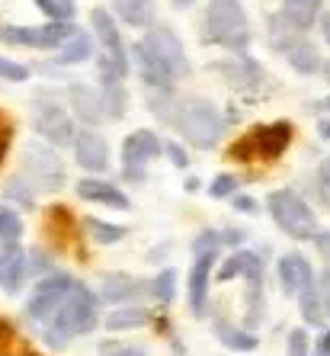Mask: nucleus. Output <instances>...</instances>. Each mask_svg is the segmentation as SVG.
Instances as JSON below:
<instances>
[{
	"mask_svg": "<svg viewBox=\"0 0 330 356\" xmlns=\"http://www.w3.org/2000/svg\"><path fill=\"white\" fill-rule=\"evenodd\" d=\"M148 106L164 125H170L180 138L196 151H212L224 135V116L206 97H174V93H151Z\"/></svg>",
	"mask_w": 330,
	"mask_h": 356,
	"instance_id": "f257e3e1",
	"label": "nucleus"
},
{
	"mask_svg": "<svg viewBox=\"0 0 330 356\" xmlns=\"http://www.w3.org/2000/svg\"><path fill=\"white\" fill-rule=\"evenodd\" d=\"M97 324H99V296L90 286L74 280V286L58 305V312L42 324V340L51 350H65L74 337L93 334Z\"/></svg>",
	"mask_w": 330,
	"mask_h": 356,
	"instance_id": "f03ea898",
	"label": "nucleus"
},
{
	"mask_svg": "<svg viewBox=\"0 0 330 356\" xmlns=\"http://www.w3.org/2000/svg\"><path fill=\"white\" fill-rule=\"evenodd\" d=\"M250 19L240 0H208L202 17V42L240 55L250 49Z\"/></svg>",
	"mask_w": 330,
	"mask_h": 356,
	"instance_id": "7ed1b4c3",
	"label": "nucleus"
},
{
	"mask_svg": "<svg viewBox=\"0 0 330 356\" xmlns=\"http://www.w3.org/2000/svg\"><path fill=\"white\" fill-rule=\"evenodd\" d=\"M90 26H93V35L99 39L103 51L97 58V74L99 83H122L132 71V61H129V49H125L122 35H119V23L116 17L109 13L106 7H93L90 10Z\"/></svg>",
	"mask_w": 330,
	"mask_h": 356,
	"instance_id": "20e7f679",
	"label": "nucleus"
},
{
	"mask_svg": "<svg viewBox=\"0 0 330 356\" xmlns=\"http://www.w3.org/2000/svg\"><path fill=\"white\" fill-rule=\"evenodd\" d=\"M244 280L247 292H244V318H247V331H254L256 324L263 321L266 312V298H263V276H266V264L256 250H234L231 257L222 264L218 280L231 282V280Z\"/></svg>",
	"mask_w": 330,
	"mask_h": 356,
	"instance_id": "39448f33",
	"label": "nucleus"
},
{
	"mask_svg": "<svg viewBox=\"0 0 330 356\" xmlns=\"http://www.w3.org/2000/svg\"><path fill=\"white\" fill-rule=\"evenodd\" d=\"M292 138H295V129H292V122H286V119L256 125V129H250L244 138H238L231 145V158L244 161V164H250V161L272 164V161H279L282 154L289 151Z\"/></svg>",
	"mask_w": 330,
	"mask_h": 356,
	"instance_id": "423d86ee",
	"label": "nucleus"
},
{
	"mask_svg": "<svg viewBox=\"0 0 330 356\" xmlns=\"http://www.w3.org/2000/svg\"><path fill=\"white\" fill-rule=\"evenodd\" d=\"M222 254V232L206 228L192 238V266H190V312L196 318L208 315V276Z\"/></svg>",
	"mask_w": 330,
	"mask_h": 356,
	"instance_id": "0eeeda50",
	"label": "nucleus"
},
{
	"mask_svg": "<svg viewBox=\"0 0 330 356\" xmlns=\"http://www.w3.org/2000/svg\"><path fill=\"white\" fill-rule=\"evenodd\" d=\"M266 209L279 232H286L292 241H311L317 234V216L295 190H272L266 196Z\"/></svg>",
	"mask_w": 330,
	"mask_h": 356,
	"instance_id": "6e6552de",
	"label": "nucleus"
},
{
	"mask_svg": "<svg viewBox=\"0 0 330 356\" xmlns=\"http://www.w3.org/2000/svg\"><path fill=\"white\" fill-rule=\"evenodd\" d=\"M77 33V26L71 19H51L49 26H13L0 23V42L13 45V49H61L71 35Z\"/></svg>",
	"mask_w": 330,
	"mask_h": 356,
	"instance_id": "1a4fd4ad",
	"label": "nucleus"
},
{
	"mask_svg": "<svg viewBox=\"0 0 330 356\" xmlns=\"http://www.w3.org/2000/svg\"><path fill=\"white\" fill-rule=\"evenodd\" d=\"M23 177L33 183L35 190H61L67 180V170H65V161L58 158V151L42 145V141H33L23 154Z\"/></svg>",
	"mask_w": 330,
	"mask_h": 356,
	"instance_id": "9d476101",
	"label": "nucleus"
},
{
	"mask_svg": "<svg viewBox=\"0 0 330 356\" xmlns=\"http://www.w3.org/2000/svg\"><path fill=\"white\" fill-rule=\"evenodd\" d=\"M164 154V145L151 129H135L122 141V180L125 183H145L148 180V164Z\"/></svg>",
	"mask_w": 330,
	"mask_h": 356,
	"instance_id": "9b49d317",
	"label": "nucleus"
},
{
	"mask_svg": "<svg viewBox=\"0 0 330 356\" xmlns=\"http://www.w3.org/2000/svg\"><path fill=\"white\" fill-rule=\"evenodd\" d=\"M141 45L154 55L160 65L167 67V74L174 77V81H180V77H186L190 74V58H186V49H183V42H180V35L170 29V26H160V23H154V26H148L145 29V35H141Z\"/></svg>",
	"mask_w": 330,
	"mask_h": 356,
	"instance_id": "f8f14e48",
	"label": "nucleus"
},
{
	"mask_svg": "<svg viewBox=\"0 0 330 356\" xmlns=\"http://www.w3.org/2000/svg\"><path fill=\"white\" fill-rule=\"evenodd\" d=\"M33 129L49 141L51 148H67L77 135L74 116L67 113V106H61V103H55V99H35Z\"/></svg>",
	"mask_w": 330,
	"mask_h": 356,
	"instance_id": "ddd939ff",
	"label": "nucleus"
},
{
	"mask_svg": "<svg viewBox=\"0 0 330 356\" xmlns=\"http://www.w3.org/2000/svg\"><path fill=\"white\" fill-rule=\"evenodd\" d=\"M71 286H74V280H71L67 273L42 276V280L35 282V289L29 292V298H26V318L42 327V324L58 312V305L65 302V296L71 292Z\"/></svg>",
	"mask_w": 330,
	"mask_h": 356,
	"instance_id": "4468645a",
	"label": "nucleus"
},
{
	"mask_svg": "<svg viewBox=\"0 0 330 356\" xmlns=\"http://www.w3.org/2000/svg\"><path fill=\"white\" fill-rule=\"evenodd\" d=\"M212 67L224 77V81L231 83L238 93H254V90H260V87H266V83H270L266 67L260 65L256 58H250L247 51H240V55L222 61V65H212Z\"/></svg>",
	"mask_w": 330,
	"mask_h": 356,
	"instance_id": "2eb2a0df",
	"label": "nucleus"
},
{
	"mask_svg": "<svg viewBox=\"0 0 330 356\" xmlns=\"http://www.w3.org/2000/svg\"><path fill=\"white\" fill-rule=\"evenodd\" d=\"M74 161L81 170H87V174H103V170H109V141L103 138V135L93 129V125H87V129H77L74 135Z\"/></svg>",
	"mask_w": 330,
	"mask_h": 356,
	"instance_id": "dca6fc26",
	"label": "nucleus"
},
{
	"mask_svg": "<svg viewBox=\"0 0 330 356\" xmlns=\"http://www.w3.org/2000/svg\"><path fill=\"white\" fill-rule=\"evenodd\" d=\"M276 273H279V282L286 296L298 298L308 286H314V266L305 254H298V250H289V254H282L279 264H276Z\"/></svg>",
	"mask_w": 330,
	"mask_h": 356,
	"instance_id": "f3484780",
	"label": "nucleus"
},
{
	"mask_svg": "<svg viewBox=\"0 0 330 356\" xmlns=\"http://www.w3.org/2000/svg\"><path fill=\"white\" fill-rule=\"evenodd\" d=\"M129 61H135V67H138V77L145 87H151V93H174V77L167 74V67L160 65V61L151 55L141 42H135L132 51H129Z\"/></svg>",
	"mask_w": 330,
	"mask_h": 356,
	"instance_id": "a211bd4d",
	"label": "nucleus"
},
{
	"mask_svg": "<svg viewBox=\"0 0 330 356\" xmlns=\"http://www.w3.org/2000/svg\"><path fill=\"white\" fill-rule=\"evenodd\" d=\"M77 196L87 199V202H97V206H109V209H129L132 202H129V196H125V190H119L116 183L109 180H99V177L87 174L81 183H77Z\"/></svg>",
	"mask_w": 330,
	"mask_h": 356,
	"instance_id": "6ab92c4d",
	"label": "nucleus"
},
{
	"mask_svg": "<svg viewBox=\"0 0 330 356\" xmlns=\"http://www.w3.org/2000/svg\"><path fill=\"white\" fill-rule=\"evenodd\" d=\"M279 55L289 61V67H292V71H298L302 77L317 74V71H321V61H324L321 51H317V45H314L305 33H298L295 39H292L289 45L279 51Z\"/></svg>",
	"mask_w": 330,
	"mask_h": 356,
	"instance_id": "aec40b11",
	"label": "nucleus"
},
{
	"mask_svg": "<svg viewBox=\"0 0 330 356\" xmlns=\"http://www.w3.org/2000/svg\"><path fill=\"white\" fill-rule=\"evenodd\" d=\"M67 106H71V116H77L81 122H87V125L103 122L99 90L87 87V83H71V87H67Z\"/></svg>",
	"mask_w": 330,
	"mask_h": 356,
	"instance_id": "412c9836",
	"label": "nucleus"
},
{
	"mask_svg": "<svg viewBox=\"0 0 330 356\" xmlns=\"http://www.w3.org/2000/svg\"><path fill=\"white\" fill-rule=\"evenodd\" d=\"M109 13L132 29H148L157 23V0H113Z\"/></svg>",
	"mask_w": 330,
	"mask_h": 356,
	"instance_id": "4be33fe9",
	"label": "nucleus"
},
{
	"mask_svg": "<svg viewBox=\"0 0 330 356\" xmlns=\"http://www.w3.org/2000/svg\"><path fill=\"white\" fill-rule=\"evenodd\" d=\"M145 296V282L135 280L129 273H109L99 286V298L103 302H113V305H129L132 298Z\"/></svg>",
	"mask_w": 330,
	"mask_h": 356,
	"instance_id": "5701e85b",
	"label": "nucleus"
},
{
	"mask_svg": "<svg viewBox=\"0 0 330 356\" xmlns=\"http://www.w3.org/2000/svg\"><path fill=\"white\" fill-rule=\"evenodd\" d=\"M321 13H324V0H282L279 7V17L298 33H308L311 26H317Z\"/></svg>",
	"mask_w": 330,
	"mask_h": 356,
	"instance_id": "b1692460",
	"label": "nucleus"
},
{
	"mask_svg": "<svg viewBox=\"0 0 330 356\" xmlns=\"http://www.w3.org/2000/svg\"><path fill=\"white\" fill-rule=\"evenodd\" d=\"M212 331H215V337L222 340V347L234 350V353H250V350H256V343H260L254 331H247V327H238V324L228 321L224 315H218L212 321Z\"/></svg>",
	"mask_w": 330,
	"mask_h": 356,
	"instance_id": "393cba45",
	"label": "nucleus"
},
{
	"mask_svg": "<svg viewBox=\"0 0 330 356\" xmlns=\"http://www.w3.org/2000/svg\"><path fill=\"white\" fill-rule=\"evenodd\" d=\"M99 109H103V122H119L129 113V90L122 83H99Z\"/></svg>",
	"mask_w": 330,
	"mask_h": 356,
	"instance_id": "a878e982",
	"label": "nucleus"
},
{
	"mask_svg": "<svg viewBox=\"0 0 330 356\" xmlns=\"http://www.w3.org/2000/svg\"><path fill=\"white\" fill-rule=\"evenodd\" d=\"M148 321H151V312L141 305H119L103 318L106 331H135V327H145Z\"/></svg>",
	"mask_w": 330,
	"mask_h": 356,
	"instance_id": "bb28decb",
	"label": "nucleus"
},
{
	"mask_svg": "<svg viewBox=\"0 0 330 356\" xmlns=\"http://www.w3.org/2000/svg\"><path fill=\"white\" fill-rule=\"evenodd\" d=\"M90 55H93V39L77 29V33L58 49V58L55 61H58L61 67H71V65H83V61H90Z\"/></svg>",
	"mask_w": 330,
	"mask_h": 356,
	"instance_id": "cd10ccee",
	"label": "nucleus"
},
{
	"mask_svg": "<svg viewBox=\"0 0 330 356\" xmlns=\"http://www.w3.org/2000/svg\"><path fill=\"white\" fill-rule=\"evenodd\" d=\"M83 228H87V234H90L97 244H103V248H109V244H119V241L129 234V228H122V225L106 222V218H93V216L83 218Z\"/></svg>",
	"mask_w": 330,
	"mask_h": 356,
	"instance_id": "c85d7f7f",
	"label": "nucleus"
},
{
	"mask_svg": "<svg viewBox=\"0 0 330 356\" xmlns=\"http://www.w3.org/2000/svg\"><path fill=\"white\" fill-rule=\"evenodd\" d=\"M26 250L19 254L17 260H10L3 270H0V289L10 292V296H17L19 289H23V282H26Z\"/></svg>",
	"mask_w": 330,
	"mask_h": 356,
	"instance_id": "c756f323",
	"label": "nucleus"
},
{
	"mask_svg": "<svg viewBox=\"0 0 330 356\" xmlns=\"http://www.w3.org/2000/svg\"><path fill=\"white\" fill-rule=\"evenodd\" d=\"M148 292L157 298V302L170 305V302H174V296H176V270H174V266H164V270H160V273L148 282Z\"/></svg>",
	"mask_w": 330,
	"mask_h": 356,
	"instance_id": "7c9ffc66",
	"label": "nucleus"
},
{
	"mask_svg": "<svg viewBox=\"0 0 330 356\" xmlns=\"http://www.w3.org/2000/svg\"><path fill=\"white\" fill-rule=\"evenodd\" d=\"M298 308H302V318H305L311 327H324V308H321V298H317V289L314 286H308L302 296H298Z\"/></svg>",
	"mask_w": 330,
	"mask_h": 356,
	"instance_id": "2f4dec72",
	"label": "nucleus"
},
{
	"mask_svg": "<svg viewBox=\"0 0 330 356\" xmlns=\"http://www.w3.org/2000/svg\"><path fill=\"white\" fill-rule=\"evenodd\" d=\"M3 193H7V199H13L19 209H33L35 206V186L26 180V177H13Z\"/></svg>",
	"mask_w": 330,
	"mask_h": 356,
	"instance_id": "473e14b6",
	"label": "nucleus"
},
{
	"mask_svg": "<svg viewBox=\"0 0 330 356\" xmlns=\"http://www.w3.org/2000/svg\"><path fill=\"white\" fill-rule=\"evenodd\" d=\"M26 273L29 276H49L55 273V260H51L49 250H42V248H33L29 254H26Z\"/></svg>",
	"mask_w": 330,
	"mask_h": 356,
	"instance_id": "72a5a7b5",
	"label": "nucleus"
},
{
	"mask_svg": "<svg viewBox=\"0 0 330 356\" xmlns=\"http://www.w3.org/2000/svg\"><path fill=\"white\" fill-rule=\"evenodd\" d=\"M238 190H240V177H234V174H218L208 183V196L212 199H231Z\"/></svg>",
	"mask_w": 330,
	"mask_h": 356,
	"instance_id": "f704fd0d",
	"label": "nucleus"
},
{
	"mask_svg": "<svg viewBox=\"0 0 330 356\" xmlns=\"http://www.w3.org/2000/svg\"><path fill=\"white\" fill-rule=\"evenodd\" d=\"M0 234L3 238H23V218H19L17 209L10 206H0Z\"/></svg>",
	"mask_w": 330,
	"mask_h": 356,
	"instance_id": "c9c22d12",
	"label": "nucleus"
},
{
	"mask_svg": "<svg viewBox=\"0 0 330 356\" xmlns=\"http://www.w3.org/2000/svg\"><path fill=\"white\" fill-rule=\"evenodd\" d=\"M286 356H311V337H308L305 327H295V331H289Z\"/></svg>",
	"mask_w": 330,
	"mask_h": 356,
	"instance_id": "e433bc0d",
	"label": "nucleus"
},
{
	"mask_svg": "<svg viewBox=\"0 0 330 356\" xmlns=\"http://www.w3.org/2000/svg\"><path fill=\"white\" fill-rule=\"evenodd\" d=\"M0 81H10V83L29 81V67L19 65V61H13V58H3V55H0Z\"/></svg>",
	"mask_w": 330,
	"mask_h": 356,
	"instance_id": "4c0bfd02",
	"label": "nucleus"
},
{
	"mask_svg": "<svg viewBox=\"0 0 330 356\" xmlns=\"http://www.w3.org/2000/svg\"><path fill=\"white\" fill-rule=\"evenodd\" d=\"M314 190H317V199L330 209V158H324L317 164V174H314Z\"/></svg>",
	"mask_w": 330,
	"mask_h": 356,
	"instance_id": "58836bf2",
	"label": "nucleus"
},
{
	"mask_svg": "<svg viewBox=\"0 0 330 356\" xmlns=\"http://www.w3.org/2000/svg\"><path fill=\"white\" fill-rule=\"evenodd\" d=\"M164 154H167V161H170L176 170H186V167H190V151L183 148L180 141H174V138L167 141V145H164Z\"/></svg>",
	"mask_w": 330,
	"mask_h": 356,
	"instance_id": "ea45409f",
	"label": "nucleus"
},
{
	"mask_svg": "<svg viewBox=\"0 0 330 356\" xmlns=\"http://www.w3.org/2000/svg\"><path fill=\"white\" fill-rule=\"evenodd\" d=\"M19 254H23V244H19L17 238H3V234H0V270H3L10 260H17Z\"/></svg>",
	"mask_w": 330,
	"mask_h": 356,
	"instance_id": "a19ab883",
	"label": "nucleus"
},
{
	"mask_svg": "<svg viewBox=\"0 0 330 356\" xmlns=\"http://www.w3.org/2000/svg\"><path fill=\"white\" fill-rule=\"evenodd\" d=\"M10 145H13V122L0 113V167H3V161L10 154Z\"/></svg>",
	"mask_w": 330,
	"mask_h": 356,
	"instance_id": "79ce46f5",
	"label": "nucleus"
},
{
	"mask_svg": "<svg viewBox=\"0 0 330 356\" xmlns=\"http://www.w3.org/2000/svg\"><path fill=\"white\" fill-rule=\"evenodd\" d=\"M33 3H35V7H39L42 13L49 17V19H74V17H71V13H67L65 7H61L58 0H33Z\"/></svg>",
	"mask_w": 330,
	"mask_h": 356,
	"instance_id": "37998d69",
	"label": "nucleus"
},
{
	"mask_svg": "<svg viewBox=\"0 0 330 356\" xmlns=\"http://www.w3.org/2000/svg\"><path fill=\"white\" fill-rule=\"evenodd\" d=\"M314 289H317V298H321L324 318L330 321V270H324L321 280H314Z\"/></svg>",
	"mask_w": 330,
	"mask_h": 356,
	"instance_id": "c03bdc74",
	"label": "nucleus"
},
{
	"mask_svg": "<svg viewBox=\"0 0 330 356\" xmlns=\"http://www.w3.org/2000/svg\"><path fill=\"white\" fill-rule=\"evenodd\" d=\"M103 356H148V350L145 347H135V343H106L103 347Z\"/></svg>",
	"mask_w": 330,
	"mask_h": 356,
	"instance_id": "a18cd8bd",
	"label": "nucleus"
},
{
	"mask_svg": "<svg viewBox=\"0 0 330 356\" xmlns=\"http://www.w3.org/2000/svg\"><path fill=\"white\" fill-rule=\"evenodd\" d=\"M231 206L238 209V212H247V216H256V212H260L256 199L254 196H244V193H234V196H231Z\"/></svg>",
	"mask_w": 330,
	"mask_h": 356,
	"instance_id": "49530a36",
	"label": "nucleus"
},
{
	"mask_svg": "<svg viewBox=\"0 0 330 356\" xmlns=\"http://www.w3.org/2000/svg\"><path fill=\"white\" fill-rule=\"evenodd\" d=\"M311 241H314V248H317V254L324 257V270H330V232H317Z\"/></svg>",
	"mask_w": 330,
	"mask_h": 356,
	"instance_id": "de8ad7c7",
	"label": "nucleus"
},
{
	"mask_svg": "<svg viewBox=\"0 0 330 356\" xmlns=\"http://www.w3.org/2000/svg\"><path fill=\"white\" fill-rule=\"evenodd\" d=\"M308 109H314V113H324V116H330V97H321V99H314V103H308Z\"/></svg>",
	"mask_w": 330,
	"mask_h": 356,
	"instance_id": "09e8293b",
	"label": "nucleus"
},
{
	"mask_svg": "<svg viewBox=\"0 0 330 356\" xmlns=\"http://www.w3.org/2000/svg\"><path fill=\"white\" fill-rule=\"evenodd\" d=\"M317 26H321V35H324V42H327V45H330V10H327V13H321V17H317Z\"/></svg>",
	"mask_w": 330,
	"mask_h": 356,
	"instance_id": "8fccbe9b",
	"label": "nucleus"
},
{
	"mask_svg": "<svg viewBox=\"0 0 330 356\" xmlns=\"http://www.w3.org/2000/svg\"><path fill=\"white\" fill-rule=\"evenodd\" d=\"M317 135H321L324 141H330V116L317 119Z\"/></svg>",
	"mask_w": 330,
	"mask_h": 356,
	"instance_id": "3c124183",
	"label": "nucleus"
},
{
	"mask_svg": "<svg viewBox=\"0 0 330 356\" xmlns=\"http://www.w3.org/2000/svg\"><path fill=\"white\" fill-rule=\"evenodd\" d=\"M317 353H327L330 356V331L321 334V340H317Z\"/></svg>",
	"mask_w": 330,
	"mask_h": 356,
	"instance_id": "603ef678",
	"label": "nucleus"
},
{
	"mask_svg": "<svg viewBox=\"0 0 330 356\" xmlns=\"http://www.w3.org/2000/svg\"><path fill=\"white\" fill-rule=\"evenodd\" d=\"M317 74L324 77V83H330V58H324V61H321V71H317Z\"/></svg>",
	"mask_w": 330,
	"mask_h": 356,
	"instance_id": "864d4df0",
	"label": "nucleus"
},
{
	"mask_svg": "<svg viewBox=\"0 0 330 356\" xmlns=\"http://www.w3.org/2000/svg\"><path fill=\"white\" fill-rule=\"evenodd\" d=\"M61 7L67 10V13H71V17H74V10H77V0H58Z\"/></svg>",
	"mask_w": 330,
	"mask_h": 356,
	"instance_id": "5fc2aeb1",
	"label": "nucleus"
},
{
	"mask_svg": "<svg viewBox=\"0 0 330 356\" xmlns=\"http://www.w3.org/2000/svg\"><path fill=\"white\" fill-rule=\"evenodd\" d=\"M174 7L176 10H190V7H196V0H174Z\"/></svg>",
	"mask_w": 330,
	"mask_h": 356,
	"instance_id": "6e6d98bb",
	"label": "nucleus"
},
{
	"mask_svg": "<svg viewBox=\"0 0 330 356\" xmlns=\"http://www.w3.org/2000/svg\"><path fill=\"white\" fill-rule=\"evenodd\" d=\"M199 190V180H186V193H196Z\"/></svg>",
	"mask_w": 330,
	"mask_h": 356,
	"instance_id": "4d7b16f0",
	"label": "nucleus"
},
{
	"mask_svg": "<svg viewBox=\"0 0 330 356\" xmlns=\"http://www.w3.org/2000/svg\"><path fill=\"white\" fill-rule=\"evenodd\" d=\"M176 356H186V353H183V347H180V343H176Z\"/></svg>",
	"mask_w": 330,
	"mask_h": 356,
	"instance_id": "13d9d810",
	"label": "nucleus"
},
{
	"mask_svg": "<svg viewBox=\"0 0 330 356\" xmlns=\"http://www.w3.org/2000/svg\"><path fill=\"white\" fill-rule=\"evenodd\" d=\"M317 356H327V353H317Z\"/></svg>",
	"mask_w": 330,
	"mask_h": 356,
	"instance_id": "bf43d9fd",
	"label": "nucleus"
}]
</instances>
